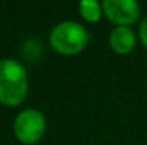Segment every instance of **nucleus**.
<instances>
[{"label": "nucleus", "mask_w": 147, "mask_h": 145, "mask_svg": "<svg viewBox=\"0 0 147 145\" xmlns=\"http://www.w3.org/2000/svg\"><path fill=\"white\" fill-rule=\"evenodd\" d=\"M27 73L16 60H0V102L14 107L27 96Z\"/></svg>", "instance_id": "1"}, {"label": "nucleus", "mask_w": 147, "mask_h": 145, "mask_svg": "<svg viewBox=\"0 0 147 145\" xmlns=\"http://www.w3.org/2000/svg\"><path fill=\"white\" fill-rule=\"evenodd\" d=\"M89 34L86 29L76 21H63L50 33V44L57 53L71 55L80 53L87 46Z\"/></svg>", "instance_id": "2"}, {"label": "nucleus", "mask_w": 147, "mask_h": 145, "mask_svg": "<svg viewBox=\"0 0 147 145\" xmlns=\"http://www.w3.org/2000/svg\"><path fill=\"white\" fill-rule=\"evenodd\" d=\"M16 138L26 145L36 144L42 140L46 131V120L43 114L37 110H24L22 111L13 125Z\"/></svg>", "instance_id": "3"}, {"label": "nucleus", "mask_w": 147, "mask_h": 145, "mask_svg": "<svg viewBox=\"0 0 147 145\" xmlns=\"http://www.w3.org/2000/svg\"><path fill=\"white\" fill-rule=\"evenodd\" d=\"M103 13L117 26H130L137 21L140 9L134 0H104Z\"/></svg>", "instance_id": "4"}, {"label": "nucleus", "mask_w": 147, "mask_h": 145, "mask_svg": "<svg viewBox=\"0 0 147 145\" xmlns=\"http://www.w3.org/2000/svg\"><path fill=\"white\" fill-rule=\"evenodd\" d=\"M110 47L119 54H127L136 46V34L126 26H117L110 33Z\"/></svg>", "instance_id": "5"}, {"label": "nucleus", "mask_w": 147, "mask_h": 145, "mask_svg": "<svg viewBox=\"0 0 147 145\" xmlns=\"http://www.w3.org/2000/svg\"><path fill=\"white\" fill-rule=\"evenodd\" d=\"M79 10H80V16L89 23L98 21L100 17H101V13H103L101 4L96 0H83V1H80Z\"/></svg>", "instance_id": "6"}, {"label": "nucleus", "mask_w": 147, "mask_h": 145, "mask_svg": "<svg viewBox=\"0 0 147 145\" xmlns=\"http://www.w3.org/2000/svg\"><path fill=\"white\" fill-rule=\"evenodd\" d=\"M139 34H140V40H142L143 46L147 48V16L143 19V21H142V24H140Z\"/></svg>", "instance_id": "7"}]
</instances>
